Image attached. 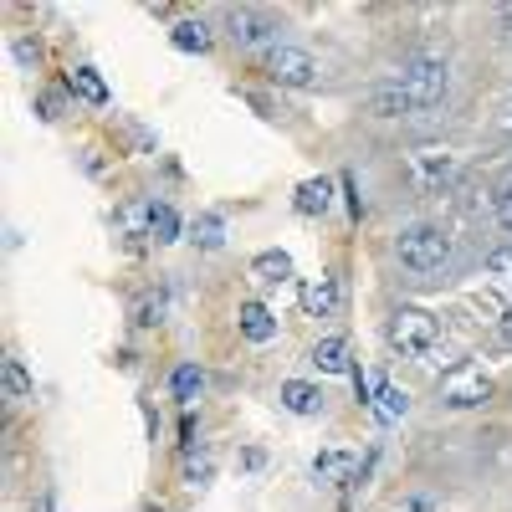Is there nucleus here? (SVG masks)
<instances>
[{
    "label": "nucleus",
    "instance_id": "3",
    "mask_svg": "<svg viewBox=\"0 0 512 512\" xmlns=\"http://www.w3.org/2000/svg\"><path fill=\"white\" fill-rule=\"evenodd\" d=\"M221 31L236 41V47H246V52H277L282 47V21L272 16V11H262V6H231L226 16H221Z\"/></svg>",
    "mask_w": 512,
    "mask_h": 512
},
{
    "label": "nucleus",
    "instance_id": "24",
    "mask_svg": "<svg viewBox=\"0 0 512 512\" xmlns=\"http://www.w3.org/2000/svg\"><path fill=\"white\" fill-rule=\"evenodd\" d=\"M410 410V395L400 390V384H379V415L384 420H400Z\"/></svg>",
    "mask_w": 512,
    "mask_h": 512
},
{
    "label": "nucleus",
    "instance_id": "21",
    "mask_svg": "<svg viewBox=\"0 0 512 512\" xmlns=\"http://www.w3.org/2000/svg\"><path fill=\"white\" fill-rule=\"evenodd\" d=\"M200 251H221L226 246V221L221 216H195V236H190Z\"/></svg>",
    "mask_w": 512,
    "mask_h": 512
},
{
    "label": "nucleus",
    "instance_id": "19",
    "mask_svg": "<svg viewBox=\"0 0 512 512\" xmlns=\"http://www.w3.org/2000/svg\"><path fill=\"white\" fill-rule=\"evenodd\" d=\"M169 390H175V400H180V405H195V400H200V390H205V374H200L195 364H180L175 374H169Z\"/></svg>",
    "mask_w": 512,
    "mask_h": 512
},
{
    "label": "nucleus",
    "instance_id": "31",
    "mask_svg": "<svg viewBox=\"0 0 512 512\" xmlns=\"http://www.w3.org/2000/svg\"><path fill=\"white\" fill-rule=\"evenodd\" d=\"M36 512H52V497H41V502H36Z\"/></svg>",
    "mask_w": 512,
    "mask_h": 512
},
{
    "label": "nucleus",
    "instance_id": "17",
    "mask_svg": "<svg viewBox=\"0 0 512 512\" xmlns=\"http://www.w3.org/2000/svg\"><path fill=\"white\" fill-rule=\"evenodd\" d=\"M0 395H6V405L31 400V374H26L21 359H6V364H0Z\"/></svg>",
    "mask_w": 512,
    "mask_h": 512
},
{
    "label": "nucleus",
    "instance_id": "27",
    "mask_svg": "<svg viewBox=\"0 0 512 512\" xmlns=\"http://www.w3.org/2000/svg\"><path fill=\"white\" fill-rule=\"evenodd\" d=\"M395 512H441V502H436V497H425V492H415V497H400Z\"/></svg>",
    "mask_w": 512,
    "mask_h": 512
},
{
    "label": "nucleus",
    "instance_id": "4",
    "mask_svg": "<svg viewBox=\"0 0 512 512\" xmlns=\"http://www.w3.org/2000/svg\"><path fill=\"white\" fill-rule=\"evenodd\" d=\"M384 333H390V344L410 359H425V354L441 349V323L425 308H395L390 323H384Z\"/></svg>",
    "mask_w": 512,
    "mask_h": 512
},
{
    "label": "nucleus",
    "instance_id": "2",
    "mask_svg": "<svg viewBox=\"0 0 512 512\" xmlns=\"http://www.w3.org/2000/svg\"><path fill=\"white\" fill-rule=\"evenodd\" d=\"M451 256H456L451 236L441 226H431V221H415V226H400L395 231V262L410 277H425V282L446 277L451 272Z\"/></svg>",
    "mask_w": 512,
    "mask_h": 512
},
{
    "label": "nucleus",
    "instance_id": "7",
    "mask_svg": "<svg viewBox=\"0 0 512 512\" xmlns=\"http://www.w3.org/2000/svg\"><path fill=\"white\" fill-rule=\"evenodd\" d=\"M267 77L277 82V88H318L323 67L303 47H277V52H267Z\"/></svg>",
    "mask_w": 512,
    "mask_h": 512
},
{
    "label": "nucleus",
    "instance_id": "22",
    "mask_svg": "<svg viewBox=\"0 0 512 512\" xmlns=\"http://www.w3.org/2000/svg\"><path fill=\"white\" fill-rule=\"evenodd\" d=\"M164 313H169V292H149V297H139L134 323H139V328H159V323H164Z\"/></svg>",
    "mask_w": 512,
    "mask_h": 512
},
{
    "label": "nucleus",
    "instance_id": "16",
    "mask_svg": "<svg viewBox=\"0 0 512 512\" xmlns=\"http://www.w3.org/2000/svg\"><path fill=\"white\" fill-rule=\"evenodd\" d=\"M149 216H154V200H123L113 210V226L123 236H149Z\"/></svg>",
    "mask_w": 512,
    "mask_h": 512
},
{
    "label": "nucleus",
    "instance_id": "11",
    "mask_svg": "<svg viewBox=\"0 0 512 512\" xmlns=\"http://www.w3.org/2000/svg\"><path fill=\"white\" fill-rule=\"evenodd\" d=\"M277 400H282V410H292V415H323V390L318 384H308V379H287L282 390H277Z\"/></svg>",
    "mask_w": 512,
    "mask_h": 512
},
{
    "label": "nucleus",
    "instance_id": "29",
    "mask_svg": "<svg viewBox=\"0 0 512 512\" xmlns=\"http://www.w3.org/2000/svg\"><path fill=\"white\" fill-rule=\"evenodd\" d=\"M497 333H502V344H512V308L497 318Z\"/></svg>",
    "mask_w": 512,
    "mask_h": 512
},
{
    "label": "nucleus",
    "instance_id": "14",
    "mask_svg": "<svg viewBox=\"0 0 512 512\" xmlns=\"http://www.w3.org/2000/svg\"><path fill=\"white\" fill-rule=\"evenodd\" d=\"M292 205H297V216H328L333 210V180H303L292 190Z\"/></svg>",
    "mask_w": 512,
    "mask_h": 512
},
{
    "label": "nucleus",
    "instance_id": "8",
    "mask_svg": "<svg viewBox=\"0 0 512 512\" xmlns=\"http://www.w3.org/2000/svg\"><path fill=\"white\" fill-rule=\"evenodd\" d=\"M169 41H175L180 52L210 57V47H216V31H210V21H200V16H180L175 26H169Z\"/></svg>",
    "mask_w": 512,
    "mask_h": 512
},
{
    "label": "nucleus",
    "instance_id": "10",
    "mask_svg": "<svg viewBox=\"0 0 512 512\" xmlns=\"http://www.w3.org/2000/svg\"><path fill=\"white\" fill-rule=\"evenodd\" d=\"M308 359H313V369H318V374H354V359H349V338H338V333L318 338Z\"/></svg>",
    "mask_w": 512,
    "mask_h": 512
},
{
    "label": "nucleus",
    "instance_id": "13",
    "mask_svg": "<svg viewBox=\"0 0 512 512\" xmlns=\"http://www.w3.org/2000/svg\"><path fill=\"white\" fill-rule=\"evenodd\" d=\"M303 308H308L313 318H333V308H338V272H318V277H308V287H303Z\"/></svg>",
    "mask_w": 512,
    "mask_h": 512
},
{
    "label": "nucleus",
    "instance_id": "5",
    "mask_svg": "<svg viewBox=\"0 0 512 512\" xmlns=\"http://www.w3.org/2000/svg\"><path fill=\"white\" fill-rule=\"evenodd\" d=\"M410 180L420 195H441L461 180V159L451 149H415L410 154Z\"/></svg>",
    "mask_w": 512,
    "mask_h": 512
},
{
    "label": "nucleus",
    "instance_id": "25",
    "mask_svg": "<svg viewBox=\"0 0 512 512\" xmlns=\"http://www.w3.org/2000/svg\"><path fill=\"white\" fill-rule=\"evenodd\" d=\"M487 277H492L497 287H512V246H497V251L487 256Z\"/></svg>",
    "mask_w": 512,
    "mask_h": 512
},
{
    "label": "nucleus",
    "instance_id": "26",
    "mask_svg": "<svg viewBox=\"0 0 512 512\" xmlns=\"http://www.w3.org/2000/svg\"><path fill=\"white\" fill-rule=\"evenodd\" d=\"M492 210H497V226H502V231H512V180H507V185L497 190Z\"/></svg>",
    "mask_w": 512,
    "mask_h": 512
},
{
    "label": "nucleus",
    "instance_id": "1",
    "mask_svg": "<svg viewBox=\"0 0 512 512\" xmlns=\"http://www.w3.org/2000/svg\"><path fill=\"white\" fill-rule=\"evenodd\" d=\"M446 93H451V62L446 57H415L395 77H384L379 88H369L364 108L374 118H415V113L441 108Z\"/></svg>",
    "mask_w": 512,
    "mask_h": 512
},
{
    "label": "nucleus",
    "instance_id": "15",
    "mask_svg": "<svg viewBox=\"0 0 512 512\" xmlns=\"http://www.w3.org/2000/svg\"><path fill=\"white\" fill-rule=\"evenodd\" d=\"M251 282L256 287H282V282H292V256L287 251H262V256H256V262H251Z\"/></svg>",
    "mask_w": 512,
    "mask_h": 512
},
{
    "label": "nucleus",
    "instance_id": "23",
    "mask_svg": "<svg viewBox=\"0 0 512 512\" xmlns=\"http://www.w3.org/2000/svg\"><path fill=\"white\" fill-rule=\"evenodd\" d=\"M149 236L154 241H180V216L169 205H154V216H149Z\"/></svg>",
    "mask_w": 512,
    "mask_h": 512
},
{
    "label": "nucleus",
    "instance_id": "30",
    "mask_svg": "<svg viewBox=\"0 0 512 512\" xmlns=\"http://www.w3.org/2000/svg\"><path fill=\"white\" fill-rule=\"evenodd\" d=\"M502 128H512V93H507V103H502V118H497Z\"/></svg>",
    "mask_w": 512,
    "mask_h": 512
},
{
    "label": "nucleus",
    "instance_id": "12",
    "mask_svg": "<svg viewBox=\"0 0 512 512\" xmlns=\"http://www.w3.org/2000/svg\"><path fill=\"white\" fill-rule=\"evenodd\" d=\"M210 477H216V451H210L205 441H190V446L180 451V482L205 487Z\"/></svg>",
    "mask_w": 512,
    "mask_h": 512
},
{
    "label": "nucleus",
    "instance_id": "28",
    "mask_svg": "<svg viewBox=\"0 0 512 512\" xmlns=\"http://www.w3.org/2000/svg\"><path fill=\"white\" fill-rule=\"evenodd\" d=\"M16 62H21V67H36V62H41V52H36V41H26V36L16 41Z\"/></svg>",
    "mask_w": 512,
    "mask_h": 512
},
{
    "label": "nucleus",
    "instance_id": "20",
    "mask_svg": "<svg viewBox=\"0 0 512 512\" xmlns=\"http://www.w3.org/2000/svg\"><path fill=\"white\" fill-rule=\"evenodd\" d=\"M354 472V456L349 451H323L318 461H313V477L318 482H338V477H349Z\"/></svg>",
    "mask_w": 512,
    "mask_h": 512
},
{
    "label": "nucleus",
    "instance_id": "9",
    "mask_svg": "<svg viewBox=\"0 0 512 512\" xmlns=\"http://www.w3.org/2000/svg\"><path fill=\"white\" fill-rule=\"evenodd\" d=\"M236 328H241L246 344H272L277 338V318H272L267 303H241L236 308Z\"/></svg>",
    "mask_w": 512,
    "mask_h": 512
},
{
    "label": "nucleus",
    "instance_id": "18",
    "mask_svg": "<svg viewBox=\"0 0 512 512\" xmlns=\"http://www.w3.org/2000/svg\"><path fill=\"white\" fill-rule=\"evenodd\" d=\"M67 93H77V98H88V103H108V88H103V77L93 72V67H72V77H67Z\"/></svg>",
    "mask_w": 512,
    "mask_h": 512
},
{
    "label": "nucleus",
    "instance_id": "6",
    "mask_svg": "<svg viewBox=\"0 0 512 512\" xmlns=\"http://www.w3.org/2000/svg\"><path fill=\"white\" fill-rule=\"evenodd\" d=\"M441 400L451 410H477L492 400V374L482 364H456L446 379H441Z\"/></svg>",
    "mask_w": 512,
    "mask_h": 512
}]
</instances>
